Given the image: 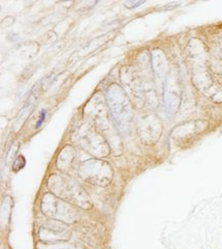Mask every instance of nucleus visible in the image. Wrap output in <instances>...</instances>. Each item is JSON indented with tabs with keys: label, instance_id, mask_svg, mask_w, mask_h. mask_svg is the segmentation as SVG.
Masks as SVG:
<instances>
[{
	"label": "nucleus",
	"instance_id": "f257e3e1",
	"mask_svg": "<svg viewBox=\"0 0 222 249\" xmlns=\"http://www.w3.org/2000/svg\"><path fill=\"white\" fill-rule=\"evenodd\" d=\"M80 174L86 181L101 186L107 185L112 178L111 168L105 162L99 160L83 162Z\"/></svg>",
	"mask_w": 222,
	"mask_h": 249
},
{
	"label": "nucleus",
	"instance_id": "6e6552de",
	"mask_svg": "<svg viewBox=\"0 0 222 249\" xmlns=\"http://www.w3.org/2000/svg\"><path fill=\"white\" fill-rule=\"evenodd\" d=\"M48 249H79V248H75V247H73V246H68V245H63V244L62 245L55 244V245H52Z\"/></svg>",
	"mask_w": 222,
	"mask_h": 249
},
{
	"label": "nucleus",
	"instance_id": "f03ea898",
	"mask_svg": "<svg viewBox=\"0 0 222 249\" xmlns=\"http://www.w3.org/2000/svg\"><path fill=\"white\" fill-rule=\"evenodd\" d=\"M42 212L44 213V214L52 217V219L71 222L74 220V214H75L72 207L66 201L61 200L50 194L43 197Z\"/></svg>",
	"mask_w": 222,
	"mask_h": 249
},
{
	"label": "nucleus",
	"instance_id": "39448f33",
	"mask_svg": "<svg viewBox=\"0 0 222 249\" xmlns=\"http://www.w3.org/2000/svg\"><path fill=\"white\" fill-rule=\"evenodd\" d=\"M154 60L158 62H154V66L156 68V71L160 76H164L166 72V61L164 60V55L160 51H156L154 53Z\"/></svg>",
	"mask_w": 222,
	"mask_h": 249
},
{
	"label": "nucleus",
	"instance_id": "20e7f679",
	"mask_svg": "<svg viewBox=\"0 0 222 249\" xmlns=\"http://www.w3.org/2000/svg\"><path fill=\"white\" fill-rule=\"evenodd\" d=\"M70 239V233L67 229L59 228H43L40 231V240L46 244H58L60 242L68 241Z\"/></svg>",
	"mask_w": 222,
	"mask_h": 249
},
{
	"label": "nucleus",
	"instance_id": "423d86ee",
	"mask_svg": "<svg viewBox=\"0 0 222 249\" xmlns=\"http://www.w3.org/2000/svg\"><path fill=\"white\" fill-rule=\"evenodd\" d=\"M25 158L24 157H22V155H20V157L16 160V161L14 162V169L16 170V171H19V170H20L22 169L25 164H22V162H20V160H23Z\"/></svg>",
	"mask_w": 222,
	"mask_h": 249
},
{
	"label": "nucleus",
	"instance_id": "1a4fd4ad",
	"mask_svg": "<svg viewBox=\"0 0 222 249\" xmlns=\"http://www.w3.org/2000/svg\"><path fill=\"white\" fill-rule=\"evenodd\" d=\"M45 116H46V111H45V110H42L41 113H40L39 120H38V122H37V124H36V128H39V127L41 126L42 123H43V121H44V119H45Z\"/></svg>",
	"mask_w": 222,
	"mask_h": 249
},
{
	"label": "nucleus",
	"instance_id": "0eeeda50",
	"mask_svg": "<svg viewBox=\"0 0 222 249\" xmlns=\"http://www.w3.org/2000/svg\"><path fill=\"white\" fill-rule=\"evenodd\" d=\"M144 1H128V2H125V6L128 7V8H133V7H137L140 6L141 4H142Z\"/></svg>",
	"mask_w": 222,
	"mask_h": 249
},
{
	"label": "nucleus",
	"instance_id": "7ed1b4c3",
	"mask_svg": "<svg viewBox=\"0 0 222 249\" xmlns=\"http://www.w3.org/2000/svg\"><path fill=\"white\" fill-rule=\"evenodd\" d=\"M60 182H58V180L55 181V186L52 187L54 190H56L57 192L62 193V192H67L65 195L69 196L70 198L78 204H80L81 206H84V203H88V200L85 196V192H84L79 187L74 186L73 184H71V182H66L63 180L59 179Z\"/></svg>",
	"mask_w": 222,
	"mask_h": 249
}]
</instances>
